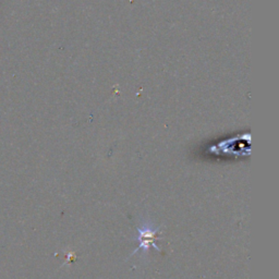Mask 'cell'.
Wrapping results in <instances>:
<instances>
[{
  "instance_id": "6da1fadb",
  "label": "cell",
  "mask_w": 279,
  "mask_h": 279,
  "mask_svg": "<svg viewBox=\"0 0 279 279\" xmlns=\"http://www.w3.org/2000/svg\"><path fill=\"white\" fill-rule=\"evenodd\" d=\"M161 231V227L156 226L153 221L150 219H142L141 224L137 226L136 236L133 240L138 242L137 248L131 253V255H134L135 253L141 252L142 256H147L151 248H154L156 251H161L156 244V241L160 240L158 233Z\"/></svg>"
}]
</instances>
